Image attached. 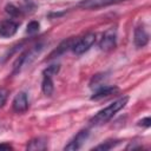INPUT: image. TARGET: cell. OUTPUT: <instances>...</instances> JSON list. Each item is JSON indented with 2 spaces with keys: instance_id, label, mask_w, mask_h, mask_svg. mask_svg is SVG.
<instances>
[{
  "instance_id": "1",
  "label": "cell",
  "mask_w": 151,
  "mask_h": 151,
  "mask_svg": "<svg viewBox=\"0 0 151 151\" xmlns=\"http://www.w3.org/2000/svg\"><path fill=\"white\" fill-rule=\"evenodd\" d=\"M127 101H129V97H127V96H124V97H122V98L114 100V101L111 103L109 106H106L105 109L100 110L97 114H94V116L91 118L90 123H91L92 125H97V126L107 123L118 111H120L123 107H125V105L127 104Z\"/></svg>"
},
{
  "instance_id": "2",
  "label": "cell",
  "mask_w": 151,
  "mask_h": 151,
  "mask_svg": "<svg viewBox=\"0 0 151 151\" xmlns=\"http://www.w3.org/2000/svg\"><path fill=\"white\" fill-rule=\"evenodd\" d=\"M44 50V44L42 42H38L34 46H32L31 48H28L27 51H25L22 54L19 55V58L15 60L14 65H13V74L19 73L22 67L29 65L39 54L40 52Z\"/></svg>"
},
{
  "instance_id": "3",
  "label": "cell",
  "mask_w": 151,
  "mask_h": 151,
  "mask_svg": "<svg viewBox=\"0 0 151 151\" xmlns=\"http://www.w3.org/2000/svg\"><path fill=\"white\" fill-rule=\"evenodd\" d=\"M94 42H96V34L94 33H87L83 38L74 41V44L72 46V51L74 54L80 55V54L85 53L86 51H88Z\"/></svg>"
},
{
  "instance_id": "4",
  "label": "cell",
  "mask_w": 151,
  "mask_h": 151,
  "mask_svg": "<svg viewBox=\"0 0 151 151\" xmlns=\"http://www.w3.org/2000/svg\"><path fill=\"white\" fill-rule=\"evenodd\" d=\"M116 45H117V32L114 28H110L103 34V37L99 41V47L101 51L107 52V51L113 50L116 47Z\"/></svg>"
},
{
  "instance_id": "5",
  "label": "cell",
  "mask_w": 151,
  "mask_h": 151,
  "mask_svg": "<svg viewBox=\"0 0 151 151\" xmlns=\"http://www.w3.org/2000/svg\"><path fill=\"white\" fill-rule=\"evenodd\" d=\"M90 136V132L88 130H80L64 147V150H68V151H76V150H79L83 144L86 142V139L88 138Z\"/></svg>"
},
{
  "instance_id": "6",
  "label": "cell",
  "mask_w": 151,
  "mask_h": 151,
  "mask_svg": "<svg viewBox=\"0 0 151 151\" xmlns=\"http://www.w3.org/2000/svg\"><path fill=\"white\" fill-rule=\"evenodd\" d=\"M123 1H127V0H81L79 2V7H81L83 9H98Z\"/></svg>"
},
{
  "instance_id": "7",
  "label": "cell",
  "mask_w": 151,
  "mask_h": 151,
  "mask_svg": "<svg viewBox=\"0 0 151 151\" xmlns=\"http://www.w3.org/2000/svg\"><path fill=\"white\" fill-rule=\"evenodd\" d=\"M19 24L13 20H1L0 21V35L4 38L13 37L18 31Z\"/></svg>"
},
{
  "instance_id": "8",
  "label": "cell",
  "mask_w": 151,
  "mask_h": 151,
  "mask_svg": "<svg viewBox=\"0 0 151 151\" xmlns=\"http://www.w3.org/2000/svg\"><path fill=\"white\" fill-rule=\"evenodd\" d=\"M12 107L17 113H24L28 109V100H27V94L25 92H19L12 103Z\"/></svg>"
},
{
  "instance_id": "9",
  "label": "cell",
  "mask_w": 151,
  "mask_h": 151,
  "mask_svg": "<svg viewBox=\"0 0 151 151\" xmlns=\"http://www.w3.org/2000/svg\"><path fill=\"white\" fill-rule=\"evenodd\" d=\"M118 91H119V88L117 86H101L91 96V99L92 100H100L103 98H107V97L117 93Z\"/></svg>"
},
{
  "instance_id": "10",
  "label": "cell",
  "mask_w": 151,
  "mask_h": 151,
  "mask_svg": "<svg viewBox=\"0 0 151 151\" xmlns=\"http://www.w3.org/2000/svg\"><path fill=\"white\" fill-rule=\"evenodd\" d=\"M133 41H134V45L137 47H144V46L147 45V42H149V33L145 31L144 27L138 26L134 29Z\"/></svg>"
},
{
  "instance_id": "11",
  "label": "cell",
  "mask_w": 151,
  "mask_h": 151,
  "mask_svg": "<svg viewBox=\"0 0 151 151\" xmlns=\"http://www.w3.org/2000/svg\"><path fill=\"white\" fill-rule=\"evenodd\" d=\"M74 41H76L74 38H68V39L63 40V41L60 42V45L57 47V50H54V51L51 53L50 57H51V58H54V57H58V55H60V54L67 52L68 50H72V46H73Z\"/></svg>"
},
{
  "instance_id": "12",
  "label": "cell",
  "mask_w": 151,
  "mask_h": 151,
  "mask_svg": "<svg viewBox=\"0 0 151 151\" xmlns=\"http://www.w3.org/2000/svg\"><path fill=\"white\" fill-rule=\"evenodd\" d=\"M26 149L27 150H46L47 149V139L44 138V137H37V138H33L28 142V144L26 145Z\"/></svg>"
},
{
  "instance_id": "13",
  "label": "cell",
  "mask_w": 151,
  "mask_h": 151,
  "mask_svg": "<svg viewBox=\"0 0 151 151\" xmlns=\"http://www.w3.org/2000/svg\"><path fill=\"white\" fill-rule=\"evenodd\" d=\"M41 90H42V92H44L45 96H47V97L52 96V93H53V91H54L52 77L44 76V79H42V83H41Z\"/></svg>"
},
{
  "instance_id": "14",
  "label": "cell",
  "mask_w": 151,
  "mask_h": 151,
  "mask_svg": "<svg viewBox=\"0 0 151 151\" xmlns=\"http://www.w3.org/2000/svg\"><path fill=\"white\" fill-rule=\"evenodd\" d=\"M118 143H119V140H106V142H104L103 144L96 146L94 150H104V151H106V150H110V149L114 147Z\"/></svg>"
},
{
  "instance_id": "15",
  "label": "cell",
  "mask_w": 151,
  "mask_h": 151,
  "mask_svg": "<svg viewBox=\"0 0 151 151\" xmlns=\"http://www.w3.org/2000/svg\"><path fill=\"white\" fill-rule=\"evenodd\" d=\"M59 70H60V66H59L58 64H57V65L54 64V65H51V66H48L47 68H45L44 72H42V74L53 78V76H55V74L59 72Z\"/></svg>"
},
{
  "instance_id": "16",
  "label": "cell",
  "mask_w": 151,
  "mask_h": 151,
  "mask_svg": "<svg viewBox=\"0 0 151 151\" xmlns=\"http://www.w3.org/2000/svg\"><path fill=\"white\" fill-rule=\"evenodd\" d=\"M38 31H39V22L38 21H31V22H28V25H27V29H26V32L28 33V34H35V33H38Z\"/></svg>"
},
{
  "instance_id": "17",
  "label": "cell",
  "mask_w": 151,
  "mask_h": 151,
  "mask_svg": "<svg viewBox=\"0 0 151 151\" xmlns=\"http://www.w3.org/2000/svg\"><path fill=\"white\" fill-rule=\"evenodd\" d=\"M6 12H7L11 17H19V15L21 14V11H20L18 7L13 6V5H7V6H6Z\"/></svg>"
},
{
  "instance_id": "18",
  "label": "cell",
  "mask_w": 151,
  "mask_h": 151,
  "mask_svg": "<svg viewBox=\"0 0 151 151\" xmlns=\"http://www.w3.org/2000/svg\"><path fill=\"white\" fill-rule=\"evenodd\" d=\"M7 97H8V91L6 88H0V107H2L7 100Z\"/></svg>"
},
{
  "instance_id": "19",
  "label": "cell",
  "mask_w": 151,
  "mask_h": 151,
  "mask_svg": "<svg viewBox=\"0 0 151 151\" xmlns=\"http://www.w3.org/2000/svg\"><path fill=\"white\" fill-rule=\"evenodd\" d=\"M138 125H139V126H144V127H149V126L151 125V119H150V117H146V118L139 120Z\"/></svg>"
},
{
  "instance_id": "20",
  "label": "cell",
  "mask_w": 151,
  "mask_h": 151,
  "mask_svg": "<svg viewBox=\"0 0 151 151\" xmlns=\"http://www.w3.org/2000/svg\"><path fill=\"white\" fill-rule=\"evenodd\" d=\"M0 150H13L9 144H0Z\"/></svg>"
}]
</instances>
